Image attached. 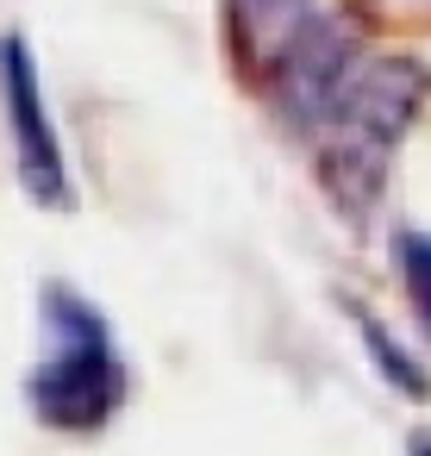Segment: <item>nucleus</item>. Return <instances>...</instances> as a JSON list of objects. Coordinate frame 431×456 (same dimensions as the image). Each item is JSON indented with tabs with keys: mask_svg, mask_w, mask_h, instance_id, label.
Listing matches in <instances>:
<instances>
[{
	"mask_svg": "<svg viewBox=\"0 0 431 456\" xmlns=\"http://www.w3.org/2000/svg\"><path fill=\"white\" fill-rule=\"evenodd\" d=\"M406 456H431V437H425V431H419V437H412V444H406Z\"/></svg>",
	"mask_w": 431,
	"mask_h": 456,
	"instance_id": "obj_5",
	"label": "nucleus"
},
{
	"mask_svg": "<svg viewBox=\"0 0 431 456\" xmlns=\"http://www.w3.org/2000/svg\"><path fill=\"white\" fill-rule=\"evenodd\" d=\"M0 101H7V126H13V157H20V182L38 207H69V163L45 107V82L32 69L26 38H0Z\"/></svg>",
	"mask_w": 431,
	"mask_h": 456,
	"instance_id": "obj_2",
	"label": "nucleus"
},
{
	"mask_svg": "<svg viewBox=\"0 0 431 456\" xmlns=\"http://www.w3.org/2000/svg\"><path fill=\"white\" fill-rule=\"evenodd\" d=\"M38 313H45V356L26 381L32 412L51 431H101L126 406V362H119V344L101 306L51 281Z\"/></svg>",
	"mask_w": 431,
	"mask_h": 456,
	"instance_id": "obj_1",
	"label": "nucleus"
},
{
	"mask_svg": "<svg viewBox=\"0 0 431 456\" xmlns=\"http://www.w3.org/2000/svg\"><path fill=\"white\" fill-rule=\"evenodd\" d=\"M362 338H369V350L381 356V375H387V381H400V387H406V394L419 400V394H425V375H412V369H406L400 344H387V331H381L375 319H362Z\"/></svg>",
	"mask_w": 431,
	"mask_h": 456,
	"instance_id": "obj_4",
	"label": "nucleus"
},
{
	"mask_svg": "<svg viewBox=\"0 0 431 456\" xmlns=\"http://www.w3.org/2000/svg\"><path fill=\"white\" fill-rule=\"evenodd\" d=\"M400 275H406V300H412L419 325L431 331V238L425 232H406L400 238Z\"/></svg>",
	"mask_w": 431,
	"mask_h": 456,
	"instance_id": "obj_3",
	"label": "nucleus"
}]
</instances>
